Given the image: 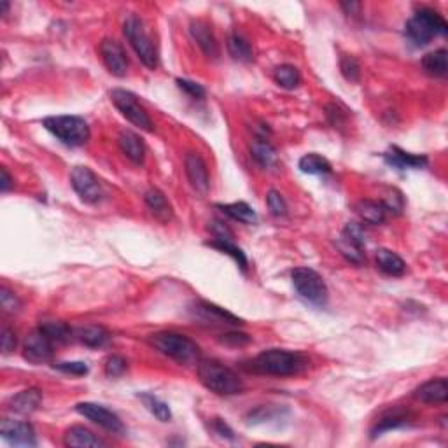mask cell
I'll return each mask as SVG.
<instances>
[{"mask_svg":"<svg viewBox=\"0 0 448 448\" xmlns=\"http://www.w3.org/2000/svg\"><path fill=\"white\" fill-rule=\"evenodd\" d=\"M198 378L209 391L219 396H235L244 389L240 376L214 359L198 361Z\"/></svg>","mask_w":448,"mask_h":448,"instance_id":"6da1fadb","label":"cell"},{"mask_svg":"<svg viewBox=\"0 0 448 448\" xmlns=\"http://www.w3.org/2000/svg\"><path fill=\"white\" fill-rule=\"evenodd\" d=\"M253 370L257 373L273 376H291L301 372L307 366L305 357L296 352L282 349H270L254 357Z\"/></svg>","mask_w":448,"mask_h":448,"instance_id":"7a4b0ae2","label":"cell"},{"mask_svg":"<svg viewBox=\"0 0 448 448\" xmlns=\"http://www.w3.org/2000/svg\"><path fill=\"white\" fill-rule=\"evenodd\" d=\"M448 32V25L436 11L422 8L406 21L405 35L415 46H425L438 35H445Z\"/></svg>","mask_w":448,"mask_h":448,"instance_id":"3957f363","label":"cell"},{"mask_svg":"<svg viewBox=\"0 0 448 448\" xmlns=\"http://www.w3.org/2000/svg\"><path fill=\"white\" fill-rule=\"evenodd\" d=\"M149 343L163 356L180 364H198L200 361V347L186 334L161 331V333L151 334Z\"/></svg>","mask_w":448,"mask_h":448,"instance_id":"277c9868","label":"cell"},{"mask_svg":"<svg viewBox=\"0 0 448 448\" xmlns=\"http://www.w3.org/2000/svg\"><path fill=\"white\" fill-rule=\"evenodd\" d=\"M44 128L65 146L79 147L89 140V127L79 116H51L44 119Z\"/></svg>","mask_w":448,"mask_h":448,"instance_id":"5b68a950","label":"cell"},{"mask_svg":"<svg viewBox=\"0 0 448 448\" xmlns=\"http://www.w3.org/2000/svg\"><path fill=\"white\" fill-rule=\"evenodd\" d=\"M123 34L128 39L130 46L137 53L138 60H140L147 69H156L158 67V53L154 44L151 43L149 35H147L146 28L142 25L140 19L137 16H128L127 21L123 23Z\"/></svg>","mask_w":448,"mask_h":448,"instance_id":"8992f818","label":"cell"},{"mask_svg":"<svg viewBox=\"0 0 448 448\" xmlns=\"http://www.w3.org/2000/svg\"><path fill=\"white\" fill-rule=\"evenodd\" d=\"M291 279L292 286H295V289L301 298L314 303L317 307H324L330 292H328V286H326L324 279L315 270L296 268L292 270Z\"/></svg>","mask_w":448,"mask_h":448,"instance_id":"52a82bcc","label":"cell"},{"mask_svg":"<svg viewBox=\"0 0 448 448\" xmlns=\"http://www.w3.org/2000/svg\"><path fill=\"white\" fill-rule=\"evenodd\" d=\"M111 100L112 104L116 105V109H118L131 125H135V127L144 131L154 130L153 119L149 118L146 109L138 104L137 96H135L134 93L127 92V89H112Z\"/></svg>","mask_w":448,"mask_h":448,"instance_id":"ba28073f","label":"cell"},{"mask_svg":"<svg viewBox=\"0 0 448 448\" xmlns=\"http://www.w3.org/2000/svg\"><path fill=\"white\" fill-rule=\"evenodd\" d=\"M364 244H366V235L357 222H349L337 240V247L340 249L341 256L354 264H363L366 259Z\"/></svg>","mask_w":448,"mask_h":448,"instance_id":"9c48e42d","label":"cell"},{"mask_svg":"<svg viewBox=\"0 0 448 448\" xmlns=\"http://www.w3.org/2000/svg\"><path fill=\"white\" fill-rule=\"evenodd\" d=\"M70 182H72L74 191L85 203L95 205L104 198V189H102L98 177L88 167H76L70 175Z\"/></svg>","mask_w":448,"mask_h":448,"instance_id":"30bf717a","label":"cell"},{"mask_svg":"<svg viewBox=\"0 0 448 448\" xmlns=\"http://www.w3.org/2000/svg\"><path fill=\"white\" fill-rule=\"evenodd\" d=\"M76 412L83 417H86L88 420H92L93 424L100 425L102 429L109 431L112 434H123L125 425L121 422V418L114 414V412L107 410L105 406L96 405V403H79L76 406Z\"/></svg>","mask_w":448,"mask_h":448,"instance_id":"8fae6325","label":"cell"},{"mask_svg":"<svg viewBox=\"0 0 448 448\" xmlns=\"http://www.w3.org/2000/svg\"><path fill=\"white\" fill-rule=\"evenodd\" d=\"M53 343L54 341L41 328L30 331L23 341L25 359L34 364L47 363L53 357Z\"/></svg>","mask_w":448,"mask_h":448,"instance_id":"7c38bea8","label":"cell"},{"mask_svg":"<svg viewBox=\"0 0 448 448\" xmlns=\"http://www.w3.org/2000/svg\"><path fill=\"white\" fill-rule=\"evenodd\" d=\"M0 436L9 445H14V447H35L37 445L35 431L28 422L6 418L0 424Z\"/></svg>","mask_w":448,"mask_h":448,"instance_id":"4fadbf2b","label":"cell"},{"mask_svg":"<svg viewBox=\"0 0 448 448\" xmlns=\"http://www.w3.org/2000/svg\"><path fill=\"white\" fill-rule=\"evenodd\" d=\"M184 169L193 189L196 193H200V195H207L209 189H211V179H209V170L205 160L198 153H195V151H189L184 158Z\"/></svg>","mask_w":448,"mask_h":448,"instance_id":"5bb4252c","label":"cell"},{"mask_svg":"<svg viewBox=\"0 0 448 448\" xmlns=\"http://www.w3.org/2000/svg\"><path fill=\"white\" fill-rule=\"evenodd\" d=\"M100 54L109 72L116 77H125L128 72V58L123 46L112 39H104L100 44Z\"/></svg>","mask_w":448,"mask_h":448,"instance_id":"9a60e30c","label":"cell"},{"mask_svg":"<svg viewBox=\"0 0 448 448\" xmlns=\"http://www.w3.org/2000/svg\"><path fill=\"white\" fill-rule=\"evenodd\" d=\"M189 32H191V37L195 39L196 44H198L200 50L203 51L205 56L217 58V41H215L214 37V32L211 30V27H209L205 21H202V19H193L191 25H189Z\"/></svg>","mask_w":448,"mask_h":448,"instance_id":"2e32d148","label":"cell"},{"mask_svg":"<svg viewBox=\"0 0 448 448\" xmlns=\"http://www.w3.org/2000/svg\"><path fill=\"white\" fill-rule=\"evenodd\" d=\"M41 403H43V392L35 387H30V389H25V391L12 396L11 401H9V410L18 415H30L37 410Z\"/></svg>","mask_w":448,"mask_h":448,"instance_id":"e0dca14e","label":"cell"},{"mask_svg":"<svg viewBox=\"0 0 448 448\" xmlns=\"http://www.w3.org/2000/svg\"><path fill=\"white\" fill-rule=\"evenodd\" d=\"M415 398L422 403H429V405H436V403H445L448 399V382L447 378H433L429 382L422 383L415 391Z\"/></svg>","mask_w":448,"mask_h":448,"instance_id":"ac0fdd59","label":"cell"},{"mask_svg":"<svg viewBox=\"0 0 448 448\" xmlns=\"http://www.w3.org/2000/svg\"><path fill=\"white\" fill-rule=\"evenodd\" d=\"M196 314H198L202 319H205V321H211L217 326L242 324V319H238L237 315L230 314V312L224 310V308L217 307V305L209 301H198V305H196Z\"/></svg>","mask_w":448,"mask_h":448,"instance_id":"d6986e66","label":"cell"},{"mask_svg":"<svg viewBox=\"0 0 448 448\" xmlns=\"http://www.w3.org/2000/svg\"><path fill=\"white\" fill-rule=\"evenodd\" d=\"M118 144L121 153H123L128 160L137 163V165H142V163H144V158H146V146H144V142H142V138L138 137L137 134H134V131L130 130L121 131L118 138Z\"/></svg>","mask_w":448,"mask_h":448,"instance_id":"ffe728a7","label":"cell"},{"mask_svg":"<svg viewBox=\"0 0 448 448\" xmlns=\"http://www.w3.org/2000/svg\"><path fill=\"white\" fill-rule=\"evenodd\" d=\"M146 205L151 211V214L154 215V219H158L160 222H169L173 217L172 205H170L167 196L160 189L151 188L146 193Z\"/></svg>","mask_w":448,"mask_h":448,"instance_id":"44dd1931","label":"cell"},{"mask_svg":"<svg viewBox=\"0 0 448 448\" xmlns=\"http://www.w3.org/2000/svg\"><path fill=\"white\" fill-rule=\"evenodd\" d=\"M63 443L67 447H79V448H95L104 447V441L96 438L89 429L83 427V425H72L70 429H67L65 436H63Z\"/></svg>","mask_w":448,"mask_h":448,"instance_id":"7402d4cb","label":"cell"},{"mask_svg":"<svg viewBox=\"0 0 448 448\" xmlns=\"http://www.w3.org/2000/svg\"><path fill=\"white\" fill-rule=\"evenodd\" d=\"M385 161L399 170L422 169V167L427 165V158L425 156H415V154L405 153L399 147H391V151L385 153Z\"/></svg>","mask_w":448,"mask_h":448,"instance_id":"603a6c76","label":"cell"},{"mask_svg":"<svg viewBox=\"0 0 448 448\" xmlns=\"http://www.w3.org/2000/svg\"><path fill=\"white\" fill-rule=\"evenodd\" d=\"M376 266L380 272L391 277H401L406 272V263L396 253L389 249H380L376 253Z\"/></svg>","mask_w":448,"mask_h":448,"instance_id":"cb8c5ba5","label":"cell"},{"mask_svg":"<svg viewBox=\"0 0 448 448\" xmlns=\"http://www.w3.org/2000/svg\"><path fill=\"white\" fill-rule=\"evenodd\" d=\"M74 338L83 345H86V347L96 349V347H102V345L107 343L109 333L102 326H85V328L76 330Z\"/></svg>","mask_w":448,"mask_h":448,"instance_id":"d4e9b609","label":"cell"},{"mask_svg":"<svg viewBox=\"0 0 448 448\" xmlns=\"http://www.w3.org/2000/svg\"><path fill=\"white\" fill-rule=\"evenodd\" d=\"M356 212L368 224H382L387 214L382 203L373 202V200H361L356 205Z\"/></svg>","mask_w":448,"mask_h":448,"instance_id":"484cf974","label":"cell"},{"mask_svg":"<svg viewBox=\"0 0 448 448\" xmlns=\"http://www.w3.org/2000/svg\"><path fill=\"white\" fill-rule=\"evenodd\" d=\"M217 207L221 209L224 214L230 215L231 219H235V221L238 222H244V224H256L257 222V214L246 202L226 203V205H217Z\"/></svg>","mask_w":448,"mask_h":448,"instance_id":"4316f807","label":"cell"},{"mask_svg":"<svg viewBox=\"0 0 448 448\" xmlns=\"http://www.w3.org/2000/svg\"><path fill=\"white\" fill-rule=\"evenodd\" d=\"M447 50H436L433 53L425 54L422 58V67L429 76L434 77H445L448 70V62H447Z\"/></svg>","mask_w":448,"mask_h":448,"instance_id":"83f0119b","label":"cell"},{"mask_svg":"<svg viewBox=\"0 0 448 448\" xmlns=\"http://www.w3.org/2000/svg\"><path fill=\"white\" fill-rule=\"evenodd\" d=\"M299 170L308 175H322L331 172V163L317 153H308L299 160Z\"/></svg>","mask_w":448,"mask_h":448,"instance_id":"f1b7e54d","label":"cell"},{"mask_svg":"<svg viewBox=\"0 0 448 448\" xmlns=\"http://www.w3.org/2000/svg\"><path fill=\"white\" fill-rule=\"evenodd\" d=\"M228 51H230L231 58L237 60V62L249 63L254 60V53L250 44L238 34H231L230 37H228Z\"/></svg>","mask_w":448,"mask_h":448,"instance_id":"f546056e","label":"cell"},{"mask_svg":"<svg viewBox=\"0 0 448 448\" xmlns=\"http://www.w3.org/2000/svg\"><path fill=\"white\" fill-rule=\"evenodd\" d=\"M273 79H275V83L280 86V88H286V89L298 88L299 83H301L299 70L296 69L295 65H289V63L277 67L275 72H273Z\"/></svg>","mask_w":448,"mask_h":448,"instance_id":"4dcf8cb0","label":"cell"},{"mask_svg":"<svg viewBox=\"0 0 448 448\" xmlns=\"http://www.w3.org/2000/svg\"><path fill=\"white\" fill-rule=\"evenodd\" d=\"M140 401L144 403L147 410L154 415L160 422H170L172 420V412H170L169 405L165 401H161L160 398H156L154 394H149V392H144V394H138Z\"/></svg>","mask_w":448,"mask_h":448,"instance_id":"1f68e13d","label":"cell"},{"mask_svg":"<svg viewBox=\"0 0 448 448\" xmlns=\"http://www.w3.org/2000/svg\"><path fill=\"white\" fill-rule=\"evenodd\" d=\"M250 151H253L254 160H256L261 167H264V169H270V167H273L277 163V151L273 149L264 138L254 140Z\"/></svg>","mask_w":448,"mask_h":448,"instance_id":"d6a6232c","label":"cell"},{"mask_svg":"<svg viewBox=\"0 0 448 448\" xmlns=\"http://www.w3.org/2000/svg\"><path fill=\"white\" fill-rule=\"evenodd\" d=\"M209 246L214 247V249L221 250V253H226L228 256L233 257L235 261H237V264L240 266L244 272L247 270V266H249V263H247V257L246 254H244V250L240 249V247H237L233 244V240H221V238H215V240L209 242Z\"/></svg>","mask_w":448,"mask_h":448,"instance_id":"836d02e7","label":"cell"},{"mask_svg":"<svg viewBox=\"0 0 448 448\" xmlns=\"http://www.w3.org/2000/svg\"><path fill=\"white\" fill-rule=\"evenodd\" d=\"M41 330L54 341V343H65L72 338V330H70L69 326L65 322L60 321H47L41 324Z\"/></svg>","mask_w":448,"mask_h":448,"instance_id":"e575fe53","label":"cell"},{"mask_svg":"<svg viewBox=\"0 0 448 448\" xmlns=\"http://www.w3.org/2000/svg\"><path fill=\"white\" fill-rule=\"evenodd\" d=\"M406 422H408V417H406L405 414H398V412H394V414L391 415H385L382 420H378L376 427L373 429V436H380V434L385 433V431L398 429V427H401V425H406Z\"/></svg>","mask_w":448,"mask_h":448,"instance_id":"d590c367","label":"cell"},{"mask_svg":"<svg viewBox=\"0 0 448 448\" xmlns=\"http://www.w3.org/2000/svg\"><path fill=\"white\" fill-rule=\"evenodd\" d=\"M340 72L350 83H357L361 77V65L356 58L350 54H341L340 58Z\"/></svg>","mask_w":448,"mask_h":448,"instance_id":"8d00e7d4","label":"cell"},{"mask_svg":"<svg viewBox=\"0 0 448 448\" xmlns=\"http://www.w3.org/2000/svg\"><path fill=\"white\" fill-rule=\"evenodd\" d=\"M266 203H268V209L275 217H282V215L288 214V203L284 200V196L280 195L279 191L272 189L266 196Z\"/></svg>","mask_w":448,"mask_h":448,"instance_id":"74e56055","label":"cell"},{"mask_svg":"<svg viewBox=\"0 0 448 448\" xmlns=\"http://www.w3.org/2000/svg\"><path fill=\"white\" fill-rule=\"evenodd\" d=\"M0 305H2V310L6 314H16L21 308V301H19L18 296L14 292L9 291L8 288L0 289Z\"/></svg>","mask_w":448,"mask_h":448,"instance_id":"f35d334b","label":"cell"},{"mask_svg":"<svg viewBox=\"0 0 448 448\" xmlns=\"http://www.w3.org/2000/svg\"><path fill=\"white\" fill-rule=\"evenodd\" d=\"M128 368V363L121 356H111L105 361V373L109 376H121Z\"/></svg>","mask_w":448,"mask_h":448,"instance_id":"ab89813d","label":"cell"},{"mask_svg":"<svg viewBox=\"0 0 448 448\" xmlns=\"http://www.w3.org/2000/svg\"><path fill=\"white\" fill-rule=\"evenodd\" d=\"M54 368L58 372H63L67 375H76V376H83L88 373V366L86 363H81V361H74V363H58L54 364Z\"/></svg>","mask_w":448,"mask_h":448,"instance_id":"60d3db41","label":"cell"},{"mask_svg":"<svg viewBox=\"0 0 448 448\" xmlns=\"http://www.w3.org/2000/svg\"><path fill=\"white\" fill-rule=\"evenodd\" d=\"M175 83L177 86L184 93H188L191 98H203V96H205V88H203L202 85H198V83H193V81L188 79H177Z\"/></svg>","mask_w":448,"mask_h":448,"instance_id":"b9f144b4","label":"cell"},{"mask_svg":"<svg viewBox=\"0 0 448 448\" xmlns=\"http://www.w3.org/2000/svg\"><path fill=\"white\" fill-rule=\"evenodd\" d=\"M383 209H385V212H396V214H399V212L403 211V196L401 193L396 191V189H392L389 195H387V198L382 202Z\"/></svg>","mask_w":448,"mask_h":448,"instance_id":"7bdbcfd3","label":"cell"},{"mask_svg":"<svg viewBox=\"0 0 448 448\" xmlns=\"http://www.w3.org/2000/svg\"><path fill=\"white\" fill-rule=\"evenodd\" d=\"M0 341H2V352L4 354H11L16 349V333L9 326H2Z\"/></svg>","mask_w":448,"mask_h":448,"instance_id":"ee69618b","label":"cell"},{"mask_svg":"<svg viewBox=\"0 0 448 448\" xmlns=\"http://www.w3.org/2000/svg\"><path fill=\"white\" fill-rule=\"evenodd\" d=\"M219 341L226 345H233V347H242V345L249 343L250 337L246 333H235V331H231V333L221 334Z\"/></svg>","mask_w":448,"mask_h":448,"instance_id":"f6af8a7d","label":"cell"},{"mask_svg":"<svg viewBox=\"0 0 448 448\" xmlns=\"http://www.w3.org/2000/svg\"><path fill=\"white\" fill-rule=\"evenodd\" d=\"M211 230L214 231L215 238H221V240H233V233H231V231L228 230V228L224 226V224H222V222L214 221V222H212Z\"/></svg>","mask_w":448,"mask_h":448,"instance_id":"bcb514c9","label":"cell"},{"mask_svg":"<svg viewBox=\"0 0 448 448\" xmlns=\"http://www.w3.org/2000/svg\"><path fill=\"white\" fill-rule=\"evenodd\" d=\"M328 118H330L331 125H333L334 128L340 127V125L343 123V114H341L340 107H338V105H334V104L328 105Z\"/></svg>","mask_w":448,"mask_h":448,"instance_id":"7dc6e473","label":"cell"},{"mask_svg":"<svg viewBox=\"0 0 448 448\" xmlns=\"http://www.w3.org/2000/svg\"><path fill=\"white\" fill-rule=\"evenodd\" d=\"M214 431L217 434H221V436L233 440V431H231L230 425H228L224 420H221V418H215L214 420Z\"/></svg>","mask_w":448,"mask_h":448,"instance_id":"c3c4849f","label":"cell"},{"mask_svg":"<svg viewBox=\"0 0 448 448\" xmlns=\"http://www.w3.org/2000/svg\"><path fill=\"white\" fill-rule=\"evenodd\" d=\"M0 173H2V180H0V189H2V193H8L9 189H11V186H12V179H11V175H9L8 169H2V170H0Z\"/></svg>","mask_w":448,"mask_h":448,"instance_id":"681fc988","label":"cell"},{"mask_svg":"<svg viewBox=\"0 0 448 448\" xmlns=\"http://www.w3.org/2000/svg\"><path fill=\"white\" fill-rule=\"evenodd\" d=\"M9 9V4L8 2H0V14H6Z\"/></svg>","mask_w":448,"mask_h":448,"instance_id":"f907efd6","label":"cell"}]
</instances>
